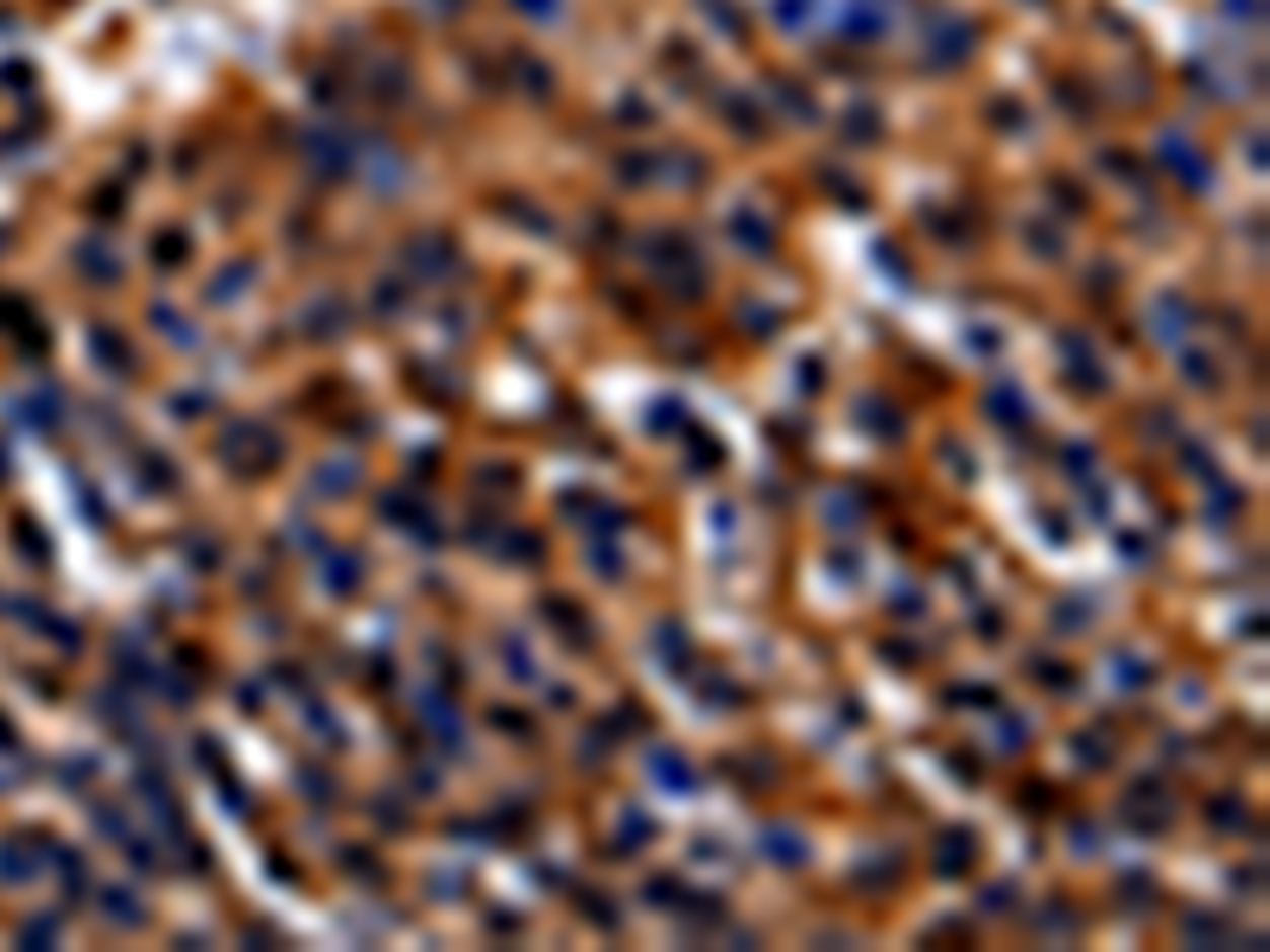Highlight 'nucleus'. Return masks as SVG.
<instances>
[{
  "instance_id": "1",
  "label": "nucleus",
  "mask_w": 1270,
  "mask_h": 952,
  "mask_svg": "<svg viewBox=\"0 0 1270 952\" xmlns=\"http://www.w3.org/2000/svg\"><path fill=\"white\" fill-rule=\"evenodd\" d=\"M217 451H223V464H229L235 476H268V470L280 464V439L268 432V425H254V419L229 425Z\"/></svg>"
},
{
  "instance_id": "2",
  "label": "nucleus",
  "mask_w": 1270,
  "mask_h": 952,
  "mask_svg": "<svg viewBox=\"0 0 1270 952\" xmlns=\"http://www.w3.org/2000/svg\"><path fill=\"white\" fill-rule=\"evenodd\" d=\"M972 52H978V32H972V19H933V38H927V64H941V70H960Z\"/></svg>"
},
{
  "instance_id": "3",
  "label": "nucleus",
  "mask_w": 1270,
  "mask_h": 952,
  "mask_svg": "<svg viewBox=\"0 0 1270 952\" xmlns=\"http://www.w3.org/2000/svg\"><path fill=\"white\" fill-rule=\"evenodd\" d=\"M725 229H731V242L744 248V254H756V260H769L775 254V223L762 217V210H750V204H737L731 217H725Z\"/></svg>"
},
{
  "instance_id": "4",
  "label": "nucleus",
  "mask_w": 1270,
  "mask_h": 952,
  "mask_svg": "<svg viewBox=\"0 0 1270 952\" xmlns=\"http://www.w3.org/2000/svg\"><path fill=\"white\" fill-rule=\"evenodd\" d=\"M1156 159H1163V165H1176L1182 190H1207V184H1213V165H1207L1201 153H1188V140H1182V134H1163V140H1156Z\"/></svg>"
},
{
  "instance_id": "5",
  "label": "nucleus",
  "mask_w": 1270,
  "mask_h": 952,
  "mask_svg": "<svg viewBox=\"0 0 1270 952\" xmlns=\"http://www.w3.org/2000/svg\"><path fill=\"white\" fill-rule=\"evenodd\" d=\"M1149 330H1156V343H1182L1188 330H1194V305H1188L1182 293L1149 299Z\"/></svg>"
},
{
  "instance_id": "6",
  "label": "nucleus",
  "mask_w": 1270,
  "mask_h": 952,
  "mask_svg": "<svg viewBox=\"0 0 1270 952\" xmlns=\"http://www.w3.org/2000/svg\"><path fill=\"white\" fill-rule=\"evenodd\" d=\"M406 260H414L420 273H433V280L458 273V248H451V235H414V242H406Z\"/></svg>"
},
{
  "instance_id": "7",
  "label": "nucleus",
  "mask_w": 1270,
  "mask_h": 952,
  "mask_svg": "<svg viewBox=\"0 0 1270 952\" xmlns=\"http://www.w3.org/2000/svg\"><path fill=\"white\" fill-rule=\"evenodd\" d=\"M832 26H838V38H851V45H877L883 32H890V13H877V7H857V0H845V13H832Z\"/></svg>"
},
{
  "instance_id": "8",
  "label": "nucleus",
  "mask_w": 1270,
  "mask_h": 952,
  "mask_svg": "<svg viewBox=\"0 0 1270 952\" xmlns=\"http://www.w3.org/2000/svg\"><path fill=\"white\" fill-rule=\"evenodd\" d=\"M363 553H344V546H330L324 553V590L330 598H356V590H363Z\"/></svg>"
},
{
  "instance_id": "9",
  "label": "nucleus",
  "mask_w": 1270,
  "mask_h": 952,
  "mask_svg": "<svg viewBox=\"0 0 1270 952\" xmlns=\"http://www.w3.org/2000/svg\"><path fill=\"white\" fill-rule=\"evenodd\" d=\"M344 324H350V312H344V299H338V293H324V299H311V305H305V337H311V343L338 337Z\"/></svg>"
},
{
  "instance_id": "10",
  "label": "nucleus",
  "mask_w": 1270,
  "mask_h": 952,
  "mask_svg": "<svg viewBox=\"0 0 1270 952\" xmlns=\"http://www.w3.org/2000/svg\"><path fill=\"white\" fill-rule=\"evenodd\" d=\"M649 775L661 781L667 794H692V788H699V775H692V762H680L674 749H649Z\"/></svg>"
},
{
  "instance_id": "11",
  "label": "nucleus",
  "mask_w": 1270,
  "mask_h": 952,
  "mask_svg": "<svg viewBox=\"0 0 1270 952\" xmlns=\"http://www.w3.org/2000/svg\"><path fill=\"white\" fill-rule=\"evenodd\" d=\"M1061 349H1067V369H1073V388H1080V394H1106V369H1099V363H1093V355H1087V343H1080V337H1073V330H1067V337H1061Z\"/></svg>"
},
{
  "instance_id": "12",
  "label": "nucleus",
  "mask_w": 1270,
  "mask_h": 952,
  "mask_svg": "<svg viewBox=\"0 0 1270 952\" xmlns=\"http://www.w3.org/2000/svg\"><path fill=\"white\" fill-rule=\"evenodd\" d=\"M356 458H338V464H318L311 470V495H318V502H330V495H350V483H356Z\"/></svg>"
},
{
  "instance_id": "13",
  "label": "nucleus",
  "mask_w": 1270,
  "mask_h": 952,
  "mask_svg": "<svg viewBox=\"0 0 1270 952\" xmlns=\"http://www.w3.org/2000/svg\"><path fill=\"white\" fill-rule=\"evenodd\" d=\"M655 178H667V190H692V178H705V159L699 153H667V159H655Z\"/></svg>"
},
{
  "instance_id": "14",
  "label": "nucleus",
  "mask_w": 1270,
  "mask_h": 952,
  "mask_svg": "<svg viewBox=\"0 0 1270 952\" xmlns=\"http://www.w3.org/2000/svg\"><path fill=\"white\" fill-rule=\"evenodd\" d=\"M985 413H991L997 425H1023V419H1029V400L1011 388V381H997V388L985 394Z\"/></svg>"
},
{
  "instance_id": "15",
  "label": "nucleus",
  "mask_w": 1270,
  "mask_h": 952,
  "mask_svg": "<svg viewBox=\"0 0 1270 952\" xmlns=\"http://www.w3.org/2000/svg\"><path fill=\"white\" fill-rule=\"evenodd\" d=\"M248 280H254V260H235V267H223L217 280H210V305H229V299H242L248 293Z\"/></svg>"
},
{
  "instance_id": "16",
  "label": "nucleus",
  "mask_w": 1270,
  "mask_h": 952,
  "mask_svg": "<svg viewBox=\"0 0 1270 952\" xmlns=\"http://www.w3.org/2000/svg\"><path fill=\"white\" fill-rule=\"evenodd\" d=\"M933 864H941V876H966L972 870V831H947L941 851H933Z\"/></svg>"
},
{
  "instance_id": "17",
  "label": "nucleus",
  "mask_w": 1270,
  "mask_h": 952,
  "mask_svg": "<svg viewBox=\"0 0 1270 952\" xmlns=\"http://www.w3.org/2000/svg\"><path fill=\"white\" fill-rule=\"evenodd\" d=\"M642 254L655 260V267H674V260H692V242L680 229H661V235H649V242H642Z\"/></svg>"
},
{
  "instance_id": "18",
  "label": "nucleus",
  "mask_w": 1270,
  "mask_h": 952,
  "mask_svg": "<svg viewBox=\"0 0 1270 952\" xmlns=\"http://www.w3.org/2000/svg\"><path fill=\"white\" fill-rule=\"evenodd\" d=\"M762 851H769L775 864H807V845H801V831H788V825H769V831H762Z\"/></svg>"
},
{
  "instance_id": "19",
  "label": "nucleus",
  "mask_w": 1270,
  "mask_h": 952,
  "mask_svg": "<svg viewBox=\"0 0 1270 952\" xmlns=\"http://www.w3.org/2000/svg\"><path fill=\"white\" fill-rule=\"evenodd\" d=\"M655 654H661L667 666H686V660H692V635H686L680 623H661V629H655Z\"/></svg>"
},
{
  "instance_id": "20",
  "label": "nucleus",
  "mask_w": 1270,
  "mask_h": 952,
  "mask_svg": "<svg viewBox=\"0 0 1270 952\" xmlns=\"http://www.w3.org/2000/svg\"><path fill=\"white\" fill-rule=\"evenodd\" d=\"M153 324L165 330V343H178V349H191V343H198V324H191L184 312H172V305H153Z\"/></svg>"
},
{
  "instance_id": "21",
  "label": "nucleus",
  "mask_w": 1270,
  "mask_h": 952,
  "mask_svg": "<svg viewBox=\"0 0 1270 952\" xmlns=\"http://www.w3.org/2000/svg\"><path fill=\"white\" fill-rule=\"evenodd\" d=\"M585 559L604 571V578H622V553H616V540L610 534H585Z\"/></svg>"
},
{
  "instance_id": "22",
  "label": "nucleus",
  "mask_w": 1270,
  "mask_h": 952,
  "mask_svg": "<svg viewBox=\"0 0 1270 952\" xmlns=\"http://www.w3.org/2000/svg\"><path fill=\"white\" fill-rule=\"evenodd\" d=\"M813 7H820V0H775L769 13H775L781 32H807V26H813Z\"/></svg>"
},
{
  "instance_id": "23",
  "label": "nucleus",
  "mask_w": 1270,
  "mask_h": 952,
  "mask_svg": "<svg viewBox=\"0 0 1270 952\" xmlns=\"http://www.w3.org/2000/svg\"><path fill=\"white\" fill-rule=\"evenodd\" d=\"M655 831V819L649 813H622V825H616V845L610 851H642V839Z\"/></svg>"
},
{
  "instance_id": "24",
  "label": "nucleus",
  "mask_w": 1270,
  "mask_h": 952,
  "mask_svg": "<svg viewBox=\"0 0 1270 952\" xmlns=\"http://www.w3.org/2000/svg\"><path fill=\"white\" fill-rule=\"evenodd\" d=\"M725 114H731V128H744V140H762V114H756V102H750V95H744V102L731 95V102H725Z\"/></svg>"
},
{
  "instance_id": "25",
  "label": "nucleus",
  "mask_w": 1270,
  "mask_h": 952,
  "mask_svg": "<svg viewBox=\"0 0 1270 952\" xmlns=\"http://www.w3.org/2000/svg\"><path fill=\"white\" fill-rule=\"evenodd\" d=\"M381 521H420V495H414V489L381 495Z\"/></svg>"
},
{
  "instance_id": "26",
  "label": "nucleus",
  "mask_w": 1270,
  "mask_h": 952,
  "mask_svg": "<svg viewBox=\"0 0 1270 952\" xmlns=\"http://www.w3.org/2000/svg\"><path fill=\"white\" fill-rule=\"evenodd\" d=\"M102 908H108V921H134V927L147 921V908L134 901V889H108V901H102Z\"/></svg>"
},
{
  "instance_id": "27",
  "label": "nucleus",
  "mask_w": 1270,
  "mask_h": 952,
  "mask_svg": "<svg viewBox=\"0 0 1270 952\" xmlns=\"http://www.w3.org/2000/svg\"><path fill=\"white\" fill-rule=\"evenodd\" d=\"M311 730L324 736V749H344V718L338 711H324V705H311Z\"/></svg>"
},
{
  "instance_id": "28",
  "label": "nucleus",
  "mask_w": 1270,
  "mask_h": 952,
  "mask_svg": "<svg viewBox=\"0 0 1270 952\" xmlns=\"http://www.w3.org/2000/svg\"><path fill=\"white\" fill-rule=\"evenodd\" d=\"M1182 375H1188V381H1201L1207 394L1219 388V369H1213V355H1194V349H1188V355H1182Z\"/></svg>"
},
{
  "instance_id": "29",
  "label": "nucleus",
  "mask_w": 1270,
  "mask_h": 952,
  "mask_svg": "<svg viewBox=\"0 0 1270 952\" xmlns=\"http://www.w3.org/2000/svg\"><path fill=\"white\" fill-rule=\"evenodd\" d=\"M400 305H406V280H381V286H375V312H381V318H394Z\"/></svg>"
},
{
  "instance_id": "30",
  "label": "nucleus",
  "mask_w": 1270,
  "mask_h": 952,
  "mask_svg": "<svg viewBox=\"0 0 1270 952\" xmlns=\"http://www.w3.org/2000/svg\"><path fill=\"white\" fill-rule=\"evenodd\" d=\"M642 895H649V908H680V901H686V895H680V883H674V876H655V883H649V889H642Z\"/></svg>"
},
{
  "instance_id": "31",
  "label": "nucleus",
  "mask_w": 1270,
  "mask_h": 952,
  "mask_svg": "<svg viewBox=\"0 0 1270 952\" xmlns=\"http://www.w3.org/2000/svg\"><path fill=\"white\" fill-rule=\"evenodd\" d=\"M153 260H159V267H184V260H191V242H184V235L172 242V229H165V235H159V248H153Z\"/></svg>"
},
{
  "instance_id": "32",
  "label": "nucleus",
  "mask_w": 1270,
  "mask_h": 952,
  "mask_svg": "<svg viewBox=\"0 0 1270 952\" xmlns=\"http://www.w3.org/2000/svg\"><path fill=\"white\" fill-rule=\"evenodd\" d=\"M299 788H305V800H318V806L338 800V781H324L318 769H299Z\"/></svg>"
},
{
  "instance_id": "33",
  "label": "nucleus",
  "mask_w": 1270,
  "mask_h": 952,
  "mask_svg": "<svg viewBox=\"0 0 1270 952\" xmlns=\"http://www.w3.org/2000/svg\"><path fill=\"white\" fill-rule=\"evenodd\" d=\"M95 355H102V363H108V369H122V375L134 369V355H128L122 343H115V330H102V337H95Z\"/></svg>"
},
{
  "instance_id": "34",
  "label": "nucleus",
  "mask_w": 1270,
  "mask_h": 952,
  "mask_svg": "<svg viewBox=\"0 0 1270 952\" xmlns=\"http://www.w3.org/2000/svg\"><path fill=\"white\" fill-rule=\"evenodd\" d=\"M515 546H502V559H515V565H527V559H540V534H509Z\"/></svg>"
},
{
  "instance_id": "35",
  "label": "nucleus",
  "mask_w": 1270,
  "mask_h": 952,
  "mask_svg": "<svg viewBox=\"0 0 1270 952\" xmlns=\"http://www.w3.org/2000/svg\"><path fill=\"white\" fill-rule=\"evenodd\" d=\"M845 128H851V140H877V128H883V122H877V108H851V122H845Z\"/></svg>"
},
{
  "instance_id": "36",
  "label": "nucleus",
  "mask_w": 1270,
  "mask_h": 952,
  "mask_svg": "<svg viewBox=\"0 0 1270 952\" xmlns=\"http://www.w3.org/2000/svg\"><path fill=\"white\" fill-rule=\"evenodd\" d=\"M953 705H991L997 711V693L991 686H953Z\"/></svg>"
},
{
  "instance_id": "37",
  "label": "nucleus",
  "mask_w": 1270,
  "mask_h": 952,
  "mask_svg": "<svg viewBox=\"0 0 1270 952\" xmlns=\"http://www.w3.org/2000/svg\"><path fill=\"white\" fill-rule=\"evenodd\" d=\"M1188 940H1226V927L1213 915H1188Z\"/></svg>"
},
{
  "instance_id": "38",
  "label": "nucleus",
  "mask_w": 1270,
  "mask_h": 952,
  "mask_svg": "<svg viewBox=\"0 0 1270 952\" xmlns=\"http://www.w3.org/2000/svg\"><path fill=\"white\" fill-rule=\"evenodd\" d=\"M1029 248H1036V254H1048V260H1054V254H1061V235H1054L1048 223H1036V229H1029Z\"/></svg>"
},
{
  "instance_id": "39",
  "label": "nucleus",
  "mask_w": 1270,
  "mask_h": 952,
  "mask_svg": "<svg viewBox=\"0 0 1270 952\" xmlns=\"http://www.w3.org/2000/svg\"><path fill=\"white\" fill-rule=\"evenodd\" d=\"M1118 680H1124V686H1149V660H1131V654H1118Z\"/></svg>"
},
{
  "instance_id": "40",
  "label": "nucleus",
  "mask_w": 1270,
  "mask_h": 952,
  "mask_svg": "<svg viewBox=\"0 0 1270 952\" xmlns=\"http://www.w3.org/2000/svg\"><path fill=\"white\" fill-rule=\"evenodd\" d=\"M579 908H591V921H597V927H616V908H610V901H597V889H585V895H579Z\"/></svg>"
},
{
  "instance_id": "41",
  "label": "nucleus",
  "mask_w": 1270,
  "mask_h": 952,
  "mask_svg": "<svg viewBox=\"0 0 1270 952\" xmlns=\"http://www.w3.org/2000/svg\"><path fill=\"white\" fill-rule=\"evenodd\" d=\"M1080 762H1093V769H1106V762H1112L1106 736H1080Z\"/></svg>"
},
{
  "instance_id": "42",
  "label": "nucleus",
  "mask_w": 1270,
  "mask_h": 952,
  "mask_svg": "<svg viewBox=\"0 0 1270 952\" xmlns=\"http://www.w3.org/2000/svg\"><path fill=\"white\" fill-rule=\"evenodd\" d=\"M775 102H781L788 114H801V122H813V102H807L801 89H775Z\"/></svg>"
},
{
  "instance_id": "43",
  "label": "nucleus",
  "mask_w": 1270,
  "mask_h": 952,
  "mask_svg": "<svg viewBox=\"0 0 1270 952\" xmlns=\"http://www.w3.org/2000/svg\"><path fill=\"white\" fill-rule=\"evenodd\" d=\"M1029 673H1036V680H1054V686H1067V680H1073L1061 660H1029Z\"/></svg>"
},
{
  "instance_id": "44",
  "label": "nucleus",
  "mask_w": 1270,
  "mask_h": 952,
  "mask_svg": "<svg viewBox=\"0 0 1270 952\" xmlns=\"http://www.w3.org/2000/svg\"><path fill=\"white\" fill-rule=\"evenodd\" d=\"M978 908H985V915H1003V908H1011V883H997V889H985V895H978Z\"/></svg>"
},
{
  "instance_id": "45",
  "label": "nucleus",
  "mask_w": 1270,
  "mask_h": 952,
  "mask_svg": "<svg viewBox=\"0 0 1270 952\" xmlns=\"http://www.w3.org/2000/svg\"><path fill=\"white\" fill-rule=\"evenodd\" d=\"M1023 730H1029V724H1023V718H1011V724H1003V736H997V749H1003V756H1017V749H1023Z\"/></svg>"
},
{
  "instance_id": "46",
  "label": "nucleus",
  "mask_w": 1270,
  "mask_h": 952,
  "mask_svg": "<svg viewBox=\"0 0 1270 952\" xmlns=\"http://www.w3.org/2000/svg\"><path fill=\"white\" fill-rule=\"evenodd\" d=\"M375 819L388 825V831H400V825H406V806H394V800H375Z\"/></svg>"
},
{
  "instance_id": "47",
  "label": "nucleus",
  "mask_w": 1270,
  "mask_h": 952,
  "mask_svg": "<svg viewBox=\"0 0 1270 952\" xmlns=\"http://www.w3.org/2000/svg\"><path fill=\"white\" fill-rule=\"evenodd\" d=\"M204 407H210V394H184V400H172V413H178V419H198Z\"/></svg>"
},
{
  "instance_id": "48",
  "label": "nucleus",
  "mask_w": 1270,
  "mask_h": 952,
  "mask_svg": "<svg viewBox=\"0 0 1270 952\" xmlns=\"http://www.w3.org/2000/svg\"><path fill=\"white\" fill-rule=\"evenodd\" d=\"M1182 464H1188V470H1201V476H1213V458H1207L1201 445H1188V451H1182Z\"/></svg>"
},
{
  "instance_id": "49",
  "label": "nucleus",
  "mask_w": 1270,
  "mask_h": 952,
  "mask_svg": "<svg viewBox=\"0 0 1270 952\" xmlns=\"http://www.w3.org/2000/svg\"><path fill=\"white\" fill-rule=\"evenodd\" d=\"M515 7H521V13H534V19H553V13H559V0H515Z\"/></svg>"
},
{
  "instance_id": "50",
  "label": "nucleus",
  "mask_w": 1270,
  "mask_h": 952,
  "mask_svg": "<svg viewBox=\"0 0 1270 952\" xmlns=\"http://www.w3.org/2000/svg\"><path fill=\"white\" fill-rule=\"evenodd\" d=\"M1213 819H1219V825H1245V813H1239L1232 800H1213Z\"/></svg>"
},
{
  "instance_id": "51",
  "label": "nucleus",
  "mask_w": 1270,
  "mask_h": 952,
  "mask_svg": "<svg viewBox=\"0 0 1270 952\" xmlns=\"http://www.w3.org/2000/svg\"><path fill=\"white\" fill-rule=\"evenodd\" d=\"M191 559H198V565L210 571V565H217V546H204V534H198V540H191Z\"/></svg>"
},
{
  "instance_id": "52",
  "label": "nucleus",
  "mask_w": 1270,
  "mask_h": 952,
  "mask_svg": "<svg viewBox=\"0 0 1270 952\" xmlns=\"http://www.w3.org/2000/svg\"><path fill=\"white\" fill-rule=\"evenodd\" d=\"M1073 851H1099V831L1093 825H1073Z\"/></svg>"
}]
</instances>
